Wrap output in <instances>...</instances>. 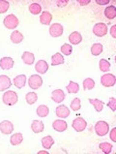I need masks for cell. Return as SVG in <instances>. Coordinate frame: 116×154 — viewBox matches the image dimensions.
<instances>
[{
	"instance_id": "cell-1",
	"label": "cell",
	"mask_w": 116,
	"mask_h": 154,
	"mask_svg": "<svg viewBox=\"0 0 116 154\" xmlns=\"http://www.w3.org/2000/svg\"><path fill=\"white\" fill-rule=\"evenodd\" d=\"M2 101L3 103L7 106H13L17 103L19 101V96L13 90H7L2 96Z\"/></svg>"
},
{
	"instance_id": "cell-2",
	"label": "cell",
	"mask_w": 116,
	"mask_h": 154,
	"mask_svg": "<svg viewBox=\"0 0 116 154\" xmlns=\"http://www.w3.org/2000/svg\"><path fill=\"white\" fill-rule=\"evenodd\" d=\"M3 24L6 28L13 30V29H16L17 26H19L20 20L17 17L16 15L10 14V15L5 17V19H4V20H3Z\"/></svg>"
},
{
	"instance_id": "cell-3",
	"label": "cell",
	"mask_w": 116,
	"mask_h": 154,
	"mask_svg": "<svg viewBox=\"0 0 116 154\" xmlns=\"http://www.w3.org/2000/svg\"><path fill=\"white\" fill-rule=\"evenodd\" d=\"M95 132L98 136L104 137L109 132V124L106 121L100 120L95 124Z\"/></svg>"
},
{
	"instance_id": "cell-4",
	"label": "cell",
	"mask_w": 116,
	"mask_h": 154,
	"mask_svg": "<svg viewBox=\"0 0 116 154\" xmlns=\"http://www.w3.org/2000/svg\"><path fill=\"white\" fill-rule=\"evenodd\" d=\"M28 85L34 90L39 89L43 85V79L39 75H31L28 79Z\"/></svg>"
},
{
	"instance_id": "cell-5",
	"label": "cell",
	"mask_w": 116,
	"mask_h": 154,
	"mask_svg": "<svg viewBox=\"0 0 116 154\" xmlns=\"http://www.w3.org/2000/svg\"><path fill=\"white\" fill-rule=\"evenodd\" d=\"M101 83L105 87H111L116 83V78L112 74H105L101 78Z\"/></svg>"
},
{
	"instance_id": "cell-6",
	"label": "cell",
	"mask_w": 116,
	"mask_h": 154,
	"mask_svg": "<svg viewBox=\"0 0 116 154\" xmlns=\"http://www.w3.org/2000/svg\"><path fill=\"white\" fill-rule=\"evenodd\" d=\"M93 33L98 37H102L108 34V25L104 23H98L93 26Z\"/></svg>"
},
{
	"instance_id": "cell-7",
	"label": "cell",
	"mask_w": 116,
	"mask_h": 154,
	"mask_svg": "<svg viewBox=\"0 0 116 154\" xmlns=\"http://www.w3.org/2000/svg\"><path fill=\"white\" fill-rule=\"evenodd\" d=\"M72 126L77 132H82L86 129L87 122L85 121V119H83L82 117H77L73 120Z\"/></svg>"
},
{
	"instance_id": "cell-8",
	"label": "cell",
	"mask_w": 116,
	"mask_h": 154,
	"mask_svg": "<svg viewBox=\"0 0 116 154\" xmlns=\"http://www.w3.org/2000/svg\"><path fill=\"white\" fill-rule=\"evenodd\" d=\"M0 132L4 135L12 134L14 132V124L9 120H3L0 122Z\"/></svg>"
},
{
	"instance_id": "cell-9",
	"label": "cell",
	"mask_w": 116,
	"mask_h": 154,
	"mask_svg": "<svg viewBox=\"0 0 116 154\" xmlns=\"http://www.w3.org/2000/svg\"><path fill=\"white\" fill-rule=\"evenodd\" d=\"M64 32V28L62 24L60 23H52L50 26V34L51 35L52 37L57 38L62 36V34Z\"/></svg>"
},
{
	"instance_id": "cell-10",
	"label": "cell",
	"mask_w": 116,
	"mask_h": 154,
	"mask_svg": "<svg viewBox=\"0 0 116 154\" xmlns=\"http://www.w3.org/2000/svg\"><path fill=\"white\" fill-rule=\"evenodd\" d=\"M70 109L67 108V106L65 105H59L55 109V114L56 116H58L59 118H67L68 116H70Z\"/></svg>"
},
{
	"instance_id": "cell-11",
	"label": "cell",
	"mask_w": 116,
	"mask_h": 154,
	"mask_svg": "<svg viewBox=\"0 0 116 154\" xmlns=\"http://www.w3.org/2000/svg\"><path fill=\"white\" fill-rule=\"evenodd\" d=\"M13 67H14V59L12 57H2L0 59V68L4 71H8Z\"/></svg>"
},
{
	"instance_id": "cell-12",
	"label": "cell",
	"mask_w": 116,
	"mask_h": 154,
	"mask_svg": "<svg viewBox=\"0 0 116 154\" xmlns=\"http://www.w3.org/2000/svg\"><path fill=\"white\" fill-rule=\"evenodd\" d=\"M12 85L11 79L6 75H0V91H5Z\"/></svg>"
},
{
	"instance_id": "cell-13",
	"label": "cell",
	"mask_w": 116,
	"mask_h": 154,
	"mask_svg": "<svg viewBox=\"0 0 116 154\" xmlns=\"http://www.w3.org/2000/svg\"><path fill=\"white\" fill-rule=\"evenodd\" d=\"M52 128L54 129L56 132H64L68 128V124L65 120L62 119H57L54 120L52 123Z\"/></svg>"
},
{
	"instance_id": "cell-14",
	"label": "cell",
	"mask_w": 116,
	"mask_h": 154,
	"mask_svg": "<svg viewBox=\"0 0 116 154\" xmlns=\"http://www.w3.org/2000/svg\"><path fill=\"white\" fill-rule=\"evenodd\" d=\"M66 97V94L64 93V91L62 89H55L52 91L51 93V99L52 101H54L55 103H61L62 101H64Z\"/></svg>"
},
{
	"instance_id": "cell-15",
	"label": "cell",
	"mask_w": 116,
	"mask_h": 154,
	"mask_svg": "<svg viewBox=\"0 0 116 154\" xmlns=\"http://www.w3.org/2000/svg\"><path fill=\"white\" fill-rule=\"evenodd\" d=\"M35 70L41 75H44L47 72L48 70V64L46 60H39L38 62L35 64Z\"/></svg>"
},
{
	"instance_id": "cell-16",
	"label": "cell",
	"mask_w": 116,
	"mask_h": 154,
	"mask_svg": "<svg viewBox=\"0 0 116 154\" xmlns=\"http://www.w3.org/2000/svg\"><path fill=\"white\" fill-rule=\"evenodd\" d=\"M52 20V15L50 12L44 11L41 13V16H40V23L44 25H50Z\"/></svg>"
},
{
	"instance_id": "cell-17",
	"label": "cell",
	"mask_w": 116,
	"mask_h": 154,
	"mask_svg": "<svg viewBox=\"0 0 116 154\" xmlns=\"http://www.w3.org/2000/svg\"><path fill=\"white\" fill-rule=\"evenodd\" d=\"M13 82H14V85L17 88L21 89V88H23L26 83V76L25 75H19V76H17L14 79Z\"/></svg>"
},
{
	"instance_id": "cell-18",
	"label": "cell",
	"mask_w": 116,
	"mask_h": 154,
	"mask_svg": "<svg viewBox=\"0 0 116 154\" xmlns=\"http://www.w3.org/2000/svg\"><path fill=\"white\" fill-rule=\"evenodd\" d=\"M44 129V125L42 121L40 120H33L31 123V130H32L35 134L42 133Z\"/></svg>"
},
{
	"instance_id": "cell-19",
	"label": "cell",
	"mask_w": 116,
	"mask_h": 154,
	"mask_svg": "<svg viewBox=\"0 0 116 154\" xmlns=\"http://www.w3.org/2000/svg\"><path fill=\"white\" fill-rule=\"evenodd\" d=\"M69 41L72 45H78L82 41L81 34L78 31H74L69 35Z\"/></svg>"
},
{
	"instance_id": "cell-20",
	"label": "cell",
	"mask_w": 116,
	"mask_h": 154,
	"mask_svg": "<svg viewBox=\"0 0 116 154\" xmlns=\"http://www.w3.org/2000/svg\"><path fill=\"white\" fill-rule=\"evenodd\" d=\"M21 59L24 62V64L32 65L34 63V61H35V55L30 51H24L23 54H22Z\"/></svg>"
},
{
	"instance_id": "cell-21",
	"label": "cell",
	"mask_w": 116,
	"mask_h": 154,
	"mask_svg": "<svg viewBox=\"0 0 116 154\" xmlns=\"http://www.w3.org/2000/svg\"><path fill=\"white\" fill-rule=\"evenodd\" d=\"M10 142L12 146H20V144L23 142V135L21 133H16V134H13L10 138Z\"/></svg>"
},
{
	"instance_id": "cell-22",
	"label": "cell",
	"mask_w": 116,
	"mask_h": 154,
	"mask_svg": "<svg viewBox=\"0 0 116 154\" xmlns=\"http://www.w3.org/2000/svg\"><path fill=\"white\" fill-rule=\"evenodd\" d=\"M89 103H90L93 107H94L95 111L97 112H101L102 111V109H104V106H105V103L102 102V101L99 100V99H92L90 98L89 99Z\"/></svg>"
},
{
	"instance_id": "cell-23",
	"label": "cell",
	"mask_w": 116,
	"mask_h": 154,
	"mask_svg": "<svg viewBox=\"0 0 116 154\" xmlns=\"http://www.w3.org/2000/svg\"><path fill=\"white\" fill-rule=\"evenodd\" d=\"M10 39L14 44H20V43H21L22 41H23L24 37H23V34H22L21 32L17 31V30H15V31L12 32Z\"/></svg>"
},
{
	"instance_id": "cell-24",
	"label": "cell",
	"mask_w": 116,
	"mask_h": 154,
	"mask_svg": "<svg viewBox=\"0 0 116 154\" xmlns=\"http://www.w3.org/2000/svg\"><path fill=\"white\" fill-rule=\"evenodd\" d=\"M54 144V140L51 136H46L42 139V146L44 149H50L51 146Z\"/></svg>"
},
{
	"instance_id": "cell-25",
	"label": "cell",
	"mask_w": 116,
	"mask_h": 154,
	"mask_svg": "<svg viewBox=\"0 0 116 154\" xmlns=\"http://www.w3.org/2000/svg\"><path fill=\"white\" fill-rule=\"evenodd\" d=\"M105 16L106 19L108 20H113L116 17V8L113 5H110L105 7Z\"/></svg>"
},
{
	"instance_id": "cell-26",
	"label": "cell",
	"mask_w": 116,
	"mask_h": 154,
	"mask_svg": "<svg viewBox=\"0 0 116 154\" xmlns=\"http://www.w3.org/2000/svg\"><path fill=\"white\" fill-rule=\"evenodd\" d=\"M64 63V57L59 52H56L55 54H53L51 56V65L52 66H57L61 65Z\"/></svg>"
},
{
	"instance_id": "cell-27",
	"label": "cell",
	"mask_w": 116,
	"mask_h": 154,
	"mask_svg": "<svg viewBox=\"0 0 116 154\" xmlns=\"http://www.w3.org/2000/svg\"><path fill=\"white\" fill-rule=\"evenodd\" d=\"M36 112L39 116L41 117H47L50 113V109L46 105H40L36 109Z\"/></svg>"
},
{
	"instance_id": "cell-28",
	"label": "cell",
	"mask_w": 116,
	"mask_h": 154,
	"mask_svg": "<svg viewBox=\"0 0 116 154\" xmlns=\"http://www.w3.org/2000/svg\"><path fill=\"white\" fill-rule=\"evenodd\" d=\"M102 50H104V47H102V44L95 43V44H93L91 47V54L94 56H98L102 52Z\"/></svg>"
},
{
	"instance_id": "cell-29",
	"label": "cell",
	"mask_w": 116,
	"mask_h": 154,
	"mask_svg": "<svg viewBox=\"0 0 116 154\" xmlns=\"http://www.w3.org/2000/svg\"><path fill=\"white\" fill-rule=\"evenodd\" d=\"M66 88H67V91H68L69 93L75 94V93H78V90H79V85H78V83L75 82L73 81H70L69 85H67Z\"/></svg>"
},
{
	"instance_id": "cell-30",
	"label": "cell",
	"mask_w": 116,
	"mask_h": 154,
	"mask_svg": "<svg viewBox=\"0 0 116 154\" xmlns=\"http://www.w3.org/2000/svg\"><path fill=\"white\" fill-rule=\"evenodd\" d=\"M37 100H38V95L35 92H28L25 95V101L27 102L28 105H34L37 102Z\"/></svg>"
},
{
	"instance_id": "cell-31",
	"label": "cell",
	"mask_w": 116,
	"mask_h": 154,
	"mask_svg": "<svg viewBox=\"0 0 116 154\" xmlns=\"http://www.w3.org/2000/svg\"><path fill=\"white\" fill-rule=\"evenodd\" d=\"M29 12L32 15H39L42 13V6L38 3H32L29 5Z\"/></svg>"
},
{
	"instance_id": "cell-32",
	"label": "cell",
	"mask_w": 116,
	"mask_h": 154,
	"mask_svg": "<svg viewBox=\"0 0 116 154\" xmlns=\"http://www.w3.org/2000/svg\"><path fill=\"white\" fill-rule=\"evenodd\" d=\"M95 87V82L91 78H87L83 81V88L84 90H91Z\"/></svg>"
},
{
	"instance_id": "cell-33",
	"label": "cell",
	"mask_w": 116,
	"mask_h": 154,
	"mask_svg": "<svg viewBox=\"0 0 116 154\" xmlns=\"http://www.w3.org/2000/svg\"><path fill=\"white\" fill-rule=\"evenodd\" d=\"M99 148L104 153L108 154V153L111 152V150H112V144L108 143H101L99 144Z\"/></svg>"
},
{
	"instance_id": "cell-34",
	"label": "cell",
	"mask_w": 116,
	"mask_h": 154,
	"mask_svg": "<svg viewBox=\"0 0 116 154\" xmlns=\"http://www.w3.org/2000/svg\"><path fill=\"white\" fill-rule=\"evenodd\" d=\"M99 67L102 72H108L110 68V63L106 59H101L99 63Z\"/></svg>"
},
{
	"instance_id": "cell-35",
	"label": "cell",
	"mask_w": 116,
	"mask_h": 154,
	"mask_svg": "<svg viewBox=\"0 0 116 154\" xmlns=\"http://www.w3.org/2000/svg\"><path fill=\"white\" fill-rule=\"evenodd\" d=\"M81 108V102H80L79 98H75L72 103H71V109H73L74 112H78Z\"/></svg>"
},
{
	"instance_id": "cell-36",
	"label": "cell",
	"mask_w": 116,
	"mask_h": 154,
	"mask_svg": "<svg viewBox=\"0 0 116 154\" xmlns=\"http://www.w3.org/2000/svg\"><path fill=\"white\" fill-rule=\"evenodd\" d=\"M61 51L64 55H70L73 51V47L71 46L70 44H64V45L61 47Z\"/></svg>"
},
{
	"instance_id": "cell-37",
	"label": "cell",
	"mask_w": 116,
	"mask_h": 154,
	"mask_svg": "<svg viewBox=\"0 0 116 154\" xmlns=\"http://www.w3.org/2000/svg\"><path fill=\"white\" fill-rule=\"evenodd\" d=\"M10 8V3L5 0H0V14L6 13Z\"/></svg>"
},
{
	"instance_id": "cell-38",
	"label": "cell",
	"mask_w": 116,
	"mask_h": 154,
	"mask_svg": "<svg viewBox=\"0 0 116 154\" xmlns=\"http://www.w3.org/2000/svg\"><path fill=\"white\" fill-rule=\"evenodd\" d=\"M108 106L109 109H111V111L115 112V109H116V98L110 97L108 103Z\"/></svg>"
},
{
	"instance_id": "cell-39",
	"label": "cell",
	"mask_w": 116,
	"mask_h": 154,
	"mask_svg": "<svg viewBox=\"0 0 116 154\" xmlns=\"http://www.w3.org/2000/svg\"><path fill=\"white\" fill-rule=\"evenodd\" d=\"M109 137H110V140H112L113 143H116V128H113L110 131Z\"/></svg>"
},
{
	"instance_id": "cell-40",
	"label": "cell",
	"mask_w": 116,
	"mask_h": 154,
	"mask_svg": "<svg viewBox=\"0 0 116 154\" xmlns=\"http://www.w3.org/2000/svg\"><path fill=\"white\" fill-rule=\"evenodd\" d=\"M116 25H112L111 26V28H110V35H111V37L112 38H116Z\"/></svg>"
},
{
	"instance_id": "cell-41",
	"label": "cell",
	"mask_w": 116,
	"mask_h": 154,
	"mask_svg": "<svg viewBox=\"0 0 116 154\" xmlns=\"http://www.w3.org/2000/svg\"><path fill=\"white\" fill-rule=\"evenodd\" d=\"M96 3L99 4V5H105V4L109 3V0H105V1H100V0H97Z\"/></svg>"
},
{
	"instance_id": "cell-42",
	"label": "cell",
	"mask_w": 116,
	"mask_h": 154,
	"mask_svg": "<svg viewBox=\"0 0 116 154\" xmlns=\"http://www.w3.org/2000/svg\"><path fill=\"white\" fill-rule=\"evenodd\" d=\"M80 5H87V4L90 3V1H78Z\"/></svg>"
},
{
	"instance_id": "cell-43",
	"label": "cell",
	"mask_w": 116,
	"mask_h": 154,
	"mask_svg": "<svg viewBox=\"0 0 116 154\" xmlns=\"http://www.w3.org/2000/svg\"><path fill=\"white\" fill-rule=\"evenodd\" d=\"M38 154H48V152L47 151V149H46V150H41V151H39Z\"/></svg>"
}]
</instances>
